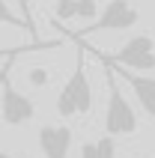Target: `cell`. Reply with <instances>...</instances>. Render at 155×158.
Wrapping results in <instances>:
<instances>
[{"label": "cell", "mask_w": 155, "mask_h": 158, "mask_svg": "<svg viewBox=\"0 0 155 158\" xmlns=\"http://www.w3.org/2000/svg\"><path fill=\"white\" fill-rule=\"evenodd\" d=\"M104 66V78H107V107H104V134L107 137H128V134L137 131V114L134 107L128 105V98L122 96V87H119V78L116 72L102 60Z\"/></svg>", "instance_id": "obj_1"}, {"label": "cell", "mask_w": 155, "mask_h": 158, "mask_svg": "<svg viewBox=\"0 0 155 158\" xmlns=\"http://www.w3.org/2000/svg\"><path fill=\"white\" fill-rule=\"evenodd\" d=\"M93 110V84L86 78V66L84 57H78L75 72L69 75V81L63 84L60 96H57V114L60 116H84Z\"/></svg>", "instance_id": "obj_2"}, {"label": "cell", "mask_w": 155, "mask_h": 158, "mask_svg": "<svg viewBox=\"0 0 155 158\" xmlns=\"http://www.w3.org/2000/svg\"><path fill=\"white\" fill-rule=\"evenodd\" d=\"M12 63H15V60H9L6 69L0 72V119H3L6 125H15V128H18V125L33 123V116H36V102L12 84V78H9Z\"/></svg>", "instance_id": "obj_3"}, {"label": "cell", "mask_w": 155, "mask_h": 158, "mask_svg": "<svg viewBox=\"0 0 155 158\" xmlns=\"http://www.w3.org/2000/svg\"><path fill=\"white\" fill-rule=\"evenodd\" d=\"M102 60L116 66V69H125V72H152L155 69V42L146 33L131 36L113 57H102Z\"/></svg>", "instance_id": "obj_4"}, {"label": "cell", "mask_w": 155, "mask_h": 158, "mask_svg": "<svg viewBox=\"0 0 155 158\" xmlns=\"http://www.w3.org/2000/svg\"><path fill=\"white\" fill-rule=\"evenodd\" d=\"M140 21V12L131 6L128 0H111L107 6L98 12L95 24L78 30V33H69L75 39H84V36H93V33H104V30H131V27Z\"/></svg>", "instance_id": "obj_5"}, {"label": "cell", "mask_w": 155, "mask_h": 158, "mask_svg": "<svg viewBox=\"0 0 155 158\" xmlns=\"http://www.w3.org/2000/svg\"><path fill=\"white\" fill-rule=\"evenodd\" d=\"M36 140H39V149H42L45 158H69L75 131L69 125H42Z\"/></svg>", "instance_id": "obj_6"}, {"label": "cell", "mask_w": 155, "mask_h": 158, "mask_svg": "<svg viewBox=\"0 0 155 158\" xmlns=\"http://www.w3.org/2000/svg\"><path fill=\"white\" fill-rule=\"evenodd\" d=\"M107 66H111V63H107ZM111 69L116 72V78H122V81L131 87V93L137 96V105L143 107V114L155 119V78H146V75H134V72L116 69V66H111Z\"/></svg>", "instance_id": "obj_7"}, {"label": "cell", "mask_w": 155, "mask_h": 158, "mask_svg": "<svg viewBox=\"0 0 155 158\" xmlns=\"http://www.w3.org/2000/svg\"><path fill=\"white\" fill-rule=\"evenodd\" d=\"M81 158H116V140L102 134L98 140H90L81 146Z\"/></svg>", "instance_id": "obj_8"}, {"label": "cell", "mask_w": 155, "mask_h": 158, "mask_svg": "<svg viewBox=\"0 0 155 158\" xmlns=\"http://www.w3.org/2000/svg\"><path fill=\"white\" fill-rule=\"evenodd\" d=\"M0 24H9V27H21V30H30L33 33V21H27V18H18L12 9H9L6 0H0Z\"/></svg>", "instance_id": "obj_9"}, {"label": "cell", "mask_w": 155, "mask_h": 158, "mask_svg": "<svg viewBox=\"0 0 155 158\" xmlns=\"http://www.w3.org/2000/svg\"><path fill=\"white\" fill-rule=\"evenodd\" d=\"M75 18H98V3H93V0H75Z\"/></svg>", "instance_id": "obj_10"}, {"label": "cell", "mask_w": 155, "mask_h": 158, "mask_svg": "<svg viewBox=\"0 0 155 158\" xmlns=\"http://www.w3.org/2000/svg\"><path fill=\"white\" fill-rule=\"evenodd\" d=\"M27 78H30V84H33V87H45L51 75H48V72H45V69H33V72H30V75H27Z\"/></svg>", "instance_id": "obj_11"}, {"label": "cell", "mask_w": 155, "mask_h": 158, "mask_svg": "<svg viewBox=\"0 0 155 158\" xmlns=\"http://www.w3.org/2000/svg\"><path fill=\"white\" fill-rule=\"evenodd\" d=\"M0 158H15V155H12V152H3V149H0Z\"/></svg>", "instance_id": "obj_12"}, {"label": "cell", "mask_w": 155, "mask_h": 158, "mask_svg": "<svg viewBox=\"0 0 155 158\" xmlns=\"http://www.w3.org/2000/svg\"><path fill=\"white\" fill-rule=\"evenodd\" d=\"M27 3H30V0H21V9H27Z\"/></svg>", "instance_id": "obj_13"}, {"label": "cell", "mask_w": 155, "mask_h": 158, "mask_svg": "<svg viewBox=\"0 0 155 158\" xmlns=\"http://www.w3.org/2000/svg\"><path fill=\"white\" fill-rule=\"evenodd\" d=\"M93 3H98V0H93Z\"/></svg>", "instance_id": "obj_14"}]
</instances>
